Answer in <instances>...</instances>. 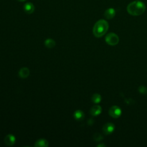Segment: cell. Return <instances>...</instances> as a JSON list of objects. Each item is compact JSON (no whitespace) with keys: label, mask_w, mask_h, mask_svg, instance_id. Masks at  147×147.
Here are the masks:
<instances>
[{"label":"cell","mask_w":147,"mask_h":147,"mask_svg":"<svg viewBox=\"0 0 147 147\" xmlns=\"http://www.w3.org/2000/svg\"><path fill=\"white\" fill-rule=\"evenodd\" d=\"M90 113L92 116H98L102 113V107L99 105H95L91 108Z\"/></svg>","instance_id":"52a82bcc"},{"label":"cell","mask_w":147,"mask_h":147,"mask_svg":"<svg viewBox=\"0 0 147 147\" xmlns=\"http://www.w3.org/2000/svg\"><path fill=\"white\" fill-rule=\"evenodd\" d=\"M136 1H139V0H136Z\"/></svg>","instance_id":"d6986e66"},{"label":"cell","mask_w":147,"mask_h":147,"mask_svg":"<svg viewBox=\"0 0 147 147\" xmlns=\"http://www.w3.org/2000/svg\"><path fill=\"white\" fill-rule=\"evenodd\" d=\"M146 9L145 3L140 1H136L130 3L126 8L127 13L133 16H140L144 13Z\"/></svg>","instance_id":"6da1fadb"},{"label":"cell","mask_w":147,"mask_h":147,"mask_svg":"<svg viewBox=\"0 0 147 147\" xmlns=\"http://www.w3.org/2000/svg\"><path fill=\"white\" fill-rule=\"evenodd\" d=\"M44 44L46 47H47L48 48H52L55 46L56 42L54 40L51 39V38H48L45 41Z\"/></svg>","instance_id":"4fadbf2b"},{"label":"cell","mask_w":147,"mask_h":147,"mask_svg":"<svg viewBox=\"0 0 147 147\" xmlns=\"http://www.w3.org/2000/svg\"><path fill=\"white\" fill-rule=\"evenodd\" d=\"M106 42L110 45L114 46L117 45L119 41V37L114 33H109L105 37Z\"/></svg>","instance_id":"3957f363"},{"label":"cell","mask_w":147,"mask_h":147,"mask_svg":"<svg viewBox=\"0 0 147 147\" xmlns=\"http://www.w3.org/2000/svg\"><path fill=\"white\" fill-rule=\"evenodd\" d=\"M24 10L27 14H32L34 10V6L31 2H27L24 5Z\"/></svg>","instance_id":"9c48e42d"},{"label":"cell","mask_w":147,"mask_h":147,"mask_svg":"<svg viewBox=\"0 0 147 147\" xmlns=\"http://www.w3.org/2000/svg\"><path fill=\"white\" fill-rule=\"evenodd\" d=\"M109 24L105 20H99L95 24L92 32L94 35L96 37H100L103 36L108 30Z\"/></svg>","instance_id":"7a4b0ae2"},{"label":"cell","mask_w":147,"mask_h":147,"mask_svg":"<svg viewBox=\"0 0 147 147\" xmlns=\"http://www.w3.org/2000/svg\"><path fill=\"white\" fill-rule=\"evenodd\" d=\"M93 138H94V140L95 141H100L101 140H103V137L102 136V135H101L100 134L98 133H96L94 134L93 136Z\"/></svg>","instance_id":"9a60e30c"},{"label":"cell","mask_w":147,"mask_h":147,"mask_svg":"<svg viewBox=\"0 0 147 147\" xmlns=\"http://www.w3.org/2000/svg\"><path fill=\"white\" fill-rule=\"evenodd\" d=\"M74 117L76 120L81 121V120L83 119V118L84 117V114L82 110H78L74 112Z\"/></svg>","instance_id":"8fae6325"},{"label":"cell","mask_w":147,"mask_h":147,"mask_svg":"<svg viewBox=\"0 0 147 147\" xmlns=\"http://www.w3.org/2000/svg\"><path fill=\"white\" fill-rule=\"evenodd\" d=\"M34 146L36 147H47L48 146V142L45 139L41 138L36 142Z\"/></svg>","instance_id":"7c38bea8"},{"label":"cell","mask_w":147,"mask_h":147,"mask_svg":"<svg viewBox=\"0 0 147 147\" xmlns=\"http://www.w3.org/2000/svg\"><path fill=\"white\" fill-rule=\"evenodd\" d=\"M17 1H18L19 2H24V1H25L26 0H17Z\"/></svg>","instance_id":"ac0fdd59"},{"label":"cell","mask_w":147,"mask_h":147,"mask_svg":"<svg viewBox=\"0 0 147 147\" xmlns=\"http://www.w3.org/2000/svg\"><path fill=\"white\" fill-rule=\"evenodd\" d=\"M29 69L26 67H23L21 68L18 72V75L20 78L22 79L26 78L29 75Z\"/></svg>","instance_id":"30bf717a"},{"label":"cell","mask_w":147,"mask_h":147,"mask_svg":"<svg viewBox=\"0 0 147 147\" xmlns=\"http://www.w3.org/2000/svg\"><path fill=\"white\" fill-rule=\"evenodd\" d=\"M97 146H105V145L103 144H99V145H97Z\"/></svg>","instance_id":"e0dca14e"},{"label":"cell","mask_w":147,"mask_h":147,"mask_svg":"<svg viewBox=\"0 0 147 147\" xmlns=\"http://www.w3.org/2000/svg\"><path fill=\"white\" fill-rule=\"evenodd\" d=\"M138 91L140 93L145 94L147 93V88H146V87L143 86H141L139 87L138 88Z\"/></svg>","instance_id":"2e32d148"},{"label":"cell","mask_w":147,"mask_h":147,"mask_svg":"<svg viewBox=\"0 0 147 147\" xmlns=\"http://www.w3.org/2000/svg\"><path fill=\"white\" fill-rule=\"evenodd\" d=\"M115 16V10L114 8L110 7L106 9L104 13V16L106 19L110 20L114 18Z\"/></svg>","instance_id":"8992f818"},{"label":"cell","mask_w":147,"mask_h":147,"mask_svg":"<svg viewBox=\"0 0 147 147\" xmlns=\"http://www.w3.org/2000/svg\"><path fill=\"white\" fill-rule=\"evenodd\" d=\"M16 142V138L15 137L11 134H7L5 138V142L6 145L8 146H11L14 144Z\"/></svg>","instance_id":"ba28073f"},{"label":"cell","mask_w":147,"mask_h":147,"mask_svg":"<svg viewBox=\"0 0 147 147\" xmlns=\"http://www.w3.org/2000/svg\"><path fill=\"white\" fill-rule=\"evenodd\" d=\"M101 100H102L101 95L97 93L94 94L91 97V100L94 103H98L101 101Z\"/></svg>","instance_id":"5bb4252c"},{"label":"cell","mask_w":147,"mask_h":147,"mask_svg":"<svg viewBox=\"0 0 147 147\" xmlns=\"http://www.w3.org/2000/svg\"><path fill=\"white\" fill-rule=\"evenodd\" d=\"M109 114L113 118H118L121 115L122 110L119 107L117 106H113L110 108Z\"/></svg>","instance_id":"277c9868"},{"label":"cell","mask_w":147,"mask_h":147,"mask_svg":"<svg viewBox=\"0 0 147 147\" xmlns=\"http://www.w3.org/2000/svg\"><path fill=\"white\" fill-rule=\"evenodd\" d=\"M115 129V125L114 123L111 122H109L107 123H105L102 128V130L103 133H105L106 135L111 134Z\"/></svg>","instance_id":"5b68a950"}]
</instances>
